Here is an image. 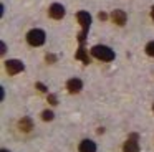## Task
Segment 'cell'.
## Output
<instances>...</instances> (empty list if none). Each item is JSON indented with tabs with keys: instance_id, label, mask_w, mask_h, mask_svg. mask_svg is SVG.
Returning a JSON list of instances; mask_svg holds the SVG:
<instances>
[{
	"instance_id": "obj_1",
	"label": "cell",
	"mask_w": 154,
	"mask_h": 152,
	"mask_svg": "<svg viewBox=\"0 0 154 152\" xmlns=\"http://www.w3.org/2000/svg\"><path fill=\"white\" fill-rule=\"evenodd\" d=\"M91 55L98 59H103V61H111V59H114V51L109 46H104V45L93 46V48H91Z\"/></svg>"
},
{
	"instance_id": "obj_2",
	"label": "cell",
	"mask_w": 154,
	"mask_h": 152,
	"mask_svg": "<svg viewBox=\"0 0 154 152\" xmlns=\"http://www.w3.org/2000/svg\"><path fill=\"white\" fill-rule=\"evenodd\" d=\"M78 22H80V25H81V33H80V36H78V40H80V43H81V46H83V43H85V36H86V33H88V30H90V25H91V17H90V13L88 12H78Z\"/></svg>"
},
{
	"instance_id": "obj_3",
	"label": "cell",
	"mask_w": 154,
	"mask_h": 152,
	"mask_svg": "<svg viewBox=\"0 0 154 152\" xmlns=\"http://www.w3.org/2000/svg\"><path fill=\"white\" fill-rule=\"evenodd\" d=\"M27 41L30 43L32 46H40L45 43V32L40 28H35V30H30L27 35Z\"/></svg>"
},
{
	"instance_id": "obj_4",
	"label": "cell",
	"mask_w": 154,
	"mask_h": 152,
	"mask_svg": "<svg viewBox=\"0 0 154 152\" xmlns=\"http://www.w3.org/2000/svg\"><path fill=\"white\" fill-rule=\"evenodd\" d=\"M5 68H7L8 74H17V73H22L23 71V63L18 61V59H8L5 61Z\"/></svg>"
},
{
	"instance_id": "obj_5",
	"label": "cell",
	"mask_w": 154,
	"mask_h": 152,
	"mask_svg": "<svg viewBox=\"0 0 154 152\" xmlns=\"http://www.w3.org/2000/svg\"><path fill=\"white\" fill-rule=\"evenodd\" d=\"M48 13H50V17L53 20H61L65 17V7L60 5V3H53L50 7V10H48Z\"/></svg>"
},
{
	"instance_id": "obj_6",
	"label": "cell",
	"mask_w": 154,
	"mask_h": 152,
	"mask_svg": "<svg viewBox=\"0 0 154 152\" xmlns=\"http://www.w3.org/2000/svg\"><path fill=\"white\" fill-rule=\"evenodd\" d=\"M123 152H139V144L136 141V134L131 135V139H128L123 145Z\"/></svg>"
},
{
	"instance_id": "obj_7",
	"label": "cell",
	"mask_w": 154,
	"mask_h": 152,
	"mask_svg": "<svg viewBox=\"0 0 154 152\" xmlns=\"http://www.w3.org/2000/svg\"><path fill=\"white\" fill-rule=\"evenodd\" d=\"M66 88L70 93H80L81 88H83V83H81V79L78 78H71L70 81L66 83Z\"/></svg>"
},
{
	"instance_id": "obj_8",
	"label": "cell",
	"mask_w": 154,
	"mask_h": 152,
	"mask_svg": "<svg viewBox=\"0 0 154 152\" xmlns=\"http://www.w3.org/2000/svg\"><path fill=\"white\" fill-rule=\"evenodd\" d=\"M111 18H113V22L116 23V25H124L126 23V13L123 12V10H114L113 13H111Z\"/></svg>"
},
{
	"instance_id": "obj_9",
	"label": "cell",
	"mask_w": 154,
	"mask_h": 152,
	"mask_svg": "<svg viewBox=\"0 0 154 152\" xmlns=\"http://www.w3.org/2000/svg\"><path fill=\"white\" fill-rule=\"evenodd\" d=\"M18 127L23 132H30L32 129H33V121H32L30 117H22L20 121H18Z\"/></svg>"
},
{
	"instance_id": "obj_10",
	"label": "cell",
	"mask_w": 154,
	"mask_h": 152,
	"mask_svg": "<svg viewBox=\"0 0 154 152\" xmlns=\"http://www.w3.org/2000/svg\"><path fill=\"white\" fill-rule=\"evenodd\" d=\"M80 152H96V144H94L93 141L85 139V141L80 144Z\"/></svg>"
},
{
	"instance_id": "obj_11",
	"label": "cell",
	"mask_w": 154,
	"mask_h": 152,
	"mask_svg": "<svg viewBox=\"0 0 154 152\" xmlns=\"http://www.w3.org/2000/svg\"><path fill=\"white\" fill-rule=\"evenodd\" d=\"M76 58H78V59H81L83 63H86V65L90 63V56L86 55V51H85L83 46H80V50H78V53H76Z\"/></svg>"
},
{
	"instance_id": "obj_12",
	"label": "cell",
	"mask_w": 154,
	"mask_h": 152,
	"mask_svg": "<svg viewBox=\"0 0 154 152\" xmlns=\"http://www.w3.org/2000/svg\"><path fill=\"white\" fill-rule=\"evenodd\" d=\"M42 119H43V121H51V119H53V112L51 111H43L42 112Z\"/></svg>"
},
{
	"instance_id": "obj_13",
	"label": "cell",
	"mask_w": 154,
	"mask_h": 152,
	"mask_svg": "<svg viewBox=\"0 0 154 152\" xmlns=\"http://www.w3.org/2000/svg\"><path fill=\"white\" fill-rule=\"evenodd\" d=\"M146 53L149 56H154V41H149L146 45Z\"/></svg>"
},
{
	"instance_id": "obj_14",
	"label": "cell",
	"mask_w": 154,
	"mask_h": 152,
	"mask_svg": "<svg viewBox=\"0 0 154 152\" xmlns=\"http://www.w3.org/2000/svg\"><path fill=\"white\" fill-rule=\"evenodd\" d=\"M45 59L50 61V63H53V61H57V56H55V55H47V56H45Z\"/></svg>"
},
{
	"instance_id": "obj_15",
	"label": "cell",
	"mask_w": 154,
	"mask_h": 152,
	"mask_svg": "<svg viewBox=\"0 0 154 152\" xmlns=\"http://www.w3.org/2000/svg\"><path fill=\"white\" fill-rule=\"evenodd\" d=\"M48 101H50L51 104H57V96H55V94H48Z\"/></svg>"
},
{
	"instance_id": "obj_16",
	"label": "cell",
	"mask_w": 154,
	"mask_h": 152,
	"mask_svg": "<svg viewBox=\"0 0 154 152\" xmlns=\"http://www.w3.org/2000/svg\"><path fill=\"white\" fill-rule=\"evenodd\" d=\"M37 88L40 89L42 93H47V86H45V84H42V83H37Z\"/></svg>"
},
{
	"instance_id": "obj_17",
	"label": "cell",
	"mask_w": 154,
	"mask_h": 152,
	"mask_svg": "<svg viewBox=\"0 0 154 152\" xmlns=\"http://www.w3.org/2000/svg\"><path fill=\"white\" fill-rule=\"evenodd\" d=\"M0 48H2V50H0V53L4 55V53H5V43H0Z\"/></svg>"
},
{
	"instance_id": "obj_18",
	"label": "cell",
	"mask_w": 154,
	"mask_h": 152,
	"mask_svg": "<svg viewBox=\"0 0 154 152\" xmlns=\"http://www.w3.org/2000/svg\"><path fill=\"white\" fill-rule=\"evenodd\" d=\"M106 18H108L106 13H100V20H106Z\"/></svg>"
},
{
	"instance_id": "obj_19",
	"label": "cell",
	"mask_w": 154,
	"mask_h": 152,
	"mask_svg": "<svg viewBox=\"0 0 154 152\" xmlns=\"http://www.w3.org/2000/svg\"><path fill=\"white\" fill-rule=\"evenodd\" d=\"M151 18L154 20V7H152V8H151Z\"/></svg>"
},
{
	"instance_id": "obj_20",
	"label": "cell",
	"mask_w": 154,
	"mask_h": 152,
	"mask_svg": "<svg viewBox=\"0 0 154 152\" xmlns=\"http://www.w3.org/2000/svg\"><path fill=\"white\" fill-rule=\"evenodd\" d=\"M2 152H8V150H5V149H2Z\"/></svg>"
},
{
	"instance_id": "obj_21",
	"label": "cell",
	"mask_w": 154,
	"mask_h": 152,
	"mask_svg": "<svg viewBox=\"0 0 154 152\" xmlns=\"http://www.w3.org/2000/svg\"><path fill=\"white\" fill-rule=\"evenodd\" d=\"M152 111H154V106H152Z\"/></svg>"
}]
</instances>
